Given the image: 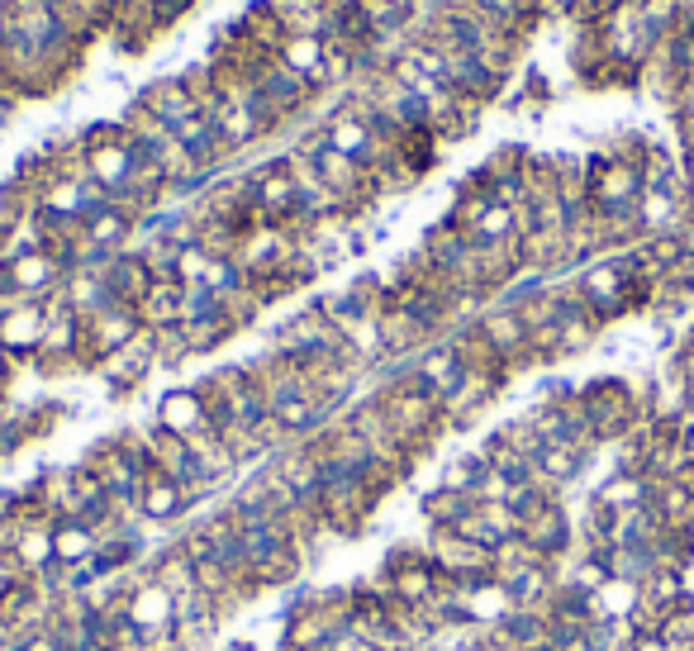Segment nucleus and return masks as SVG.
I'll list each match as a JSON object with an SVG mask.
<instances>
[{"mask_svg": "<svg viewBox=\"0 0 694 651\" xmlns=\"http://www.w3.org/2000/svg\"><path fill=\"white\" fill-rule=\"evenodd\" d=\"M575 400H581V414H585V423H590V433H595L599 447H605V442H623L637 423L647 419V400L637 395L628 381H619V376L585 381Z\"/></svg>", "mask_w": 694, "mask_h": 651, "instance_id": "1", "label": "nucleus"}, {"mask_svg": "<svg viewBox=\"0 0 694 651\" xmlns=\"http://www.w3.org/2000/svg\"><path fill=\"white\" fill-rule=\"evenodd\" d=\"M148 333L138 319V309L129 305H105L96 315H86V357L90 367H105L114 353H124L129 343H138V337Z\"/></svg>", "mask_w": 694, "mask_h": 651, "instance_id": "2", "label": "nucleus"}, {"mask_svg": "<svg viewBox=\"0 0 694 651\" xmlns=\"http://www.w3.org/2000/svg\"><path fill=\"white\" fill-rule=\"evenodd\" d=\"M0 277H5L15 299H48L52 291H62L68 267H62L52 253H44V247H29V253L5 257V262H0Z\"/></svg>", "mask_w": 694, "mask_h": 651, "instance_id": "3", "label": "nucleus"}, {"mask_svg": "<svg viewBox=\"0 0 694 651\" xmlns=\"http://www.w3.org/2000/svg\"><path fill=\"white\" fill-rule=\"evenodd\" d=\"M476 329H480V337L490 343V353L500 357L509 371L538 367V357H533V343H528V323L519 319V309L490 305L486 315H476Z\"/></svg>", "mask_w": 694, "mask_h": 651, "instance_id": "4", "label": "nucleus"}, {"mask_svg": "<svg viewBox=\"0 0 694 651\" xmlns=\"http://www.w3.org/2000/svg\"><path fill=\"white\" fill-rule=\"evenodd\" d=\"M44 333H48V305H44V299H15V305H0V347H5L15 361H34Z\"/></svg>", "mask_w": 694, "mask_h": 651, "instance_id": "5", "label": "nucleus"}, {"mask_svg": "<svg viewBox=\"0 0 694 651\" xmlns=\"http://www.w3.org/2000/svg\"><path fill=\"white\" fill-rule=\"evenodd\" d=\"M466 371H471V367L462 361V353H456V347L448 343V337H438V343H428L424 353H418V357L410 361V376H414V381L428 390V395L438 400V405L452 395L456 385L466 381Z\"/></svg>", "mask_w": 694, "mask_h": 651, "instance_id": "6", "label": "nucleus"}, {"mask_svg": "<svg viewBox=\"0 0 694 651\" xmlns=\"http://www.w3.org/2000/svg\"><path fill=\"white\" fill-rule=\"evenodd\" d=\"M519 538L528 542L533 552H543L552 566H561V556H571L575 546H581V542H575V518L567 514V504H561V500L547 504L538 518H528V524L519 528Z\"/></svg>", "mask_w": 694, "mask_h": 651, "instance_id": "7", "label": "nucleus"}, {"mask_svg": "<svg viewBox=\"0 0 694 651\" xmlns=\"http://www.w3.org/2000/svg\"><path fill=\"white\" fill-rule=\"evenodd\" d=\"M253 86H257V96L281 114V124H285V120H295V114H305V110H309V100L319 96V90H314L305 76H295L291 67H281L277 58H271L267 67L257 72V82H253Z\"/></svg>", "mask_w": 694, "mask_h": 651, "instance_id": "8", "label": "nucleus"}, {"mask_svg": "<svg viewBox=\"0 0 694 651\" xmlns=\"http://www.w3.org/2000/svg\"><path fill=\"white\" fill-rule=\"evenodd\" d=\"M138 106L167 128H181L186 120H195V114H205L200 100L191 96V86L181 82V76H157V82H148L143 96H138Z\"/></svg>", "mask_w": 694, "mask_h": 651, "instance_id": "9", "label": "nucleus"}, {"mask_svg": "<svg viewBox=\"0 0 694 651\" xmlns=\"http://www.w3.org/2000/svg\"><path fill=\"white\" fill-rule=\"evenodd\" d=\"M100 281H105V291H110L114 305H129V309H138L143 295L153 291V271L138 253H114L110 262L100 267Z\"/></svg>", "mask_w": 694, "mask_h": 651, "instance_id": "10", "label": "nucleus"}, {"mask_svg": "<svg viewBox=\"0 0 694 651\" xmlns=\"http://www.w3.org/2000/svg\"><path fill=\"white\" fill-rule=\"evenodd\" d=\"M153 371H157V353H153V337H148V333H143L138 343H129L124 353H114V357L100 367L105 385H110V395H134V390L148 381Z\"/></svg>", "mask_w": 694, "mask_h": 651, "instance_id": "11", "label": "nucleus"}, {"mask_svg": "<svg viewBox=\"0 0 694 651\" xmlns=\"http://www.w3.org/2000/svg\"><path fill=\"white\" fill-rule=\"evenodd\" d=\"M219 618H224V609L215 604L209 594H186V599H176V647H186V651H200L215 642V632H219Z\"/></svg>", "mask_w": 694, "mask_h": 651, "instance_id": "12", "label": "nucleus"}, {"mask_svg": "<svg viewBox=\"0 0 694 651\" xmlns=\"http://www.w3.org/2000/svg\"><path fill=\"white\" fill-rule=\"evenodd\" d=\"M157 428H167V433H176L186 442L195 433H205L209 414H205V400L195 395V385H176V390H167V395L157 400Z\"/></svg>", "mask_w": 694, "mask_h": 651, "instance_id": "13", "label": "nucleus"}, {"mask_svg": "<svg viewBox=\"0 0 694 651\" xmlns=\"http://www.w3.org/2000/svg\"><path fill=\"white\" fill-rule=\"evenodd\" d=\"M134 233H138V219L114 210V205H105V210L82 219V243L90 247V253H105V257L129 253V238H134Z\"/></svg>", "mask_w": 694, "mask_h": 651, "instance_id": "14", "label": "nucleus"}, {"mask_svg": "<svg viewBox=\"0 0 694 651\" xmlns=\"http://www.w3.org/2000/svg\"><path fill=\"white\" fill-rule=\"evenodd\" d=\"M500 385L504 381H495V376H486V371H466V381L456 385L448 400H442V423H448V428L471 423L495 395H500Z\"/></svg>", "mask_w": 694, "mask_h": 651, "instance_id": "15", "label": "nucleus"}, {"mask_svg": "<svg viewBox=\"0 0 694 651\" xmlns=\"http://www.w3.org/2000/svg\"><path fill=\"white\" fill-rule=\"evenodd\" d=\"M186 490L176 486L172 476H162V471H153L148 480H143V490H138V518L143 524H176L181 514H186Z\"/></svg>", "mask_w": 694, "mask_h": 651, "instance_id": "16", "label": "nucleus"}, {"mask_svg": "<svg viewBox=\"0 0 694 651\" xmlns=\"http://www.w3.org/2000/svg\"><path fill=\"white\" fill-rule=\"evenodd\" d=\"M143 580H153V585H162L167 594L186 599V594H195V562L186 556V546H181V542H167V546H157V552L148 556V576H143Z\"/></svg>", "mask_w": 694, "mask_h": 651, "instance_id": "17", "label": "nucleus"}, {"mask_svg": "<svg viewBox=\"0 0 694 651\" xmlns=\"http://www.w3.org/2000/svg\"><path fill=\"white\" fill-rule=\"evenodd\" d=\"M557 580H561V570L552 562H543V566H523L514 570V576H504V594H509V604L514 609H547V599L557 594Z\"/></svg>", "mask_w": 694, "mask_h": 651, "instance_id": "18", "label": "nucleus"}, {"mask_svg": "<svg viewBox=\"0 0 694 651\" xmlns=\"http://www.w3.org/2000/svg\"><path fill=\"white\" fill-rule=\"evenodd\" d=\"M490 637L500 642V651H528V647L547 642V614L543 609H509L490 628Z\"/></svg>", "mask_w": 694, "mask_h": 651, "instance_id": "19", "label": "nucleus"}, {"mask_svg": "<svg viewBox=\"0 0 694 651\" xmlns=\"http://www.w3.org/2000/svg\"><path fill=\"white\" fill-rule=\"evenodd\" d=\"M15 562H20L24 576H44V570L52 566V518H20Z\"/></svg>", "mask_w": 694, "mask_h": 651, "instance_id": "20", "label": "nucleus"}, {"mask_svg": "<svg viewBox=\"0 0 694 651\" xmlns=\"http://www.w3.org/2000/svg\"><path fill=\"white\" fill-rule=\"evenodd\" d=\"M637 590H643V604L652 609V614H661V618L680 614V609H694V590H690V580L680 576V570H657V576H647Z\"/></svg>", "mask_w": 694, "mask_h": 651, "instance_id": "21", "label": "nucleus"}, {"mask_svg": "<svg viewBox=\"0 0 694 651\" xmlns=\"http://www.w3.org/2000/svg\"><path fill=\"white\" fill-rule=\"evenodd\" d=\"M138 319H143V329H176L186 319V285L153 281V291L138 305Z\"/></svg>", "mask_w": 694, "mask_h": 651, "instance_id": "22", "label": "nucleus"}, {"mask_svg": "<svg viewBox=\"0 0 694 651\" xmlns=\"http://www.w3.org/2000/svg\"><path fill=\"white\" fill-rule=\"evenodd\" d=\"M100 552V538L90 532L82 518H58L52 524V562L58 566H82V562H90V556Z\"/></svg>", "mask_w": 694, "mask_h": 651, "instance_id": "23", "label": "nucleus"}, {"mask_svg": "<svg viewBox=\"0 0 694 651\" xmlns=\"http://www.w3.org/2000/svg\"><path fill=\"white\" fill-rule=\"evenodd\" d=\"M590 500L609 504L613 514H628V509H643L652 504V480L643 471H609V480H599V490Z\"/></svg>", "mask_w": 694, "mask_h": 651, "instance_id": "24", "label": "nucleus"}, {"mask_svg": "<svg viewBox=\"0 0 694 651\" xmlns=\"http://www.w3.org/2000/svg\"><path fill=\"white\" fill-rule=\"evenodd\" d=\"M585 452H575V447H561V442H543V452L533 457V471H538L543 486H552V490H567L571 480H581L585 471Z\"/></svg>", "mask_w": 694, "mask_h": 651, "instance_id": "25", "label": "nucleus"}, {"mask_svg": "<svg viewBox=\"0 0 694 651\" xmlns=\"http://www.w3.org/2000/svg\"><path fill=\"white\" fill-rule=\"evenodd\" d=\"M277 62L291 67L295 76H305L314 90H324V38H300L291 34L285 44L277 48Z\"/></svg>", "mask_w": 694, "mask_h": 651, "instance_id": "26", "label": "nucleus"}, {"mask_svg": "<svg viewBox=\"0 0 694 651\" xmlns=\"http://www.w3.org/2000/svg\"><path fill=\"white\" fill-rule=\"evenodd\" d=\"M480 500H471V494H456V490H428L424 500H418V514H424V524L428 528H456L462 518L476 509Z\"/></svg>", "mask_w": 694, "mask_h": 651, "instance_id": "27", "label": "nucleus"}, {"mask_svg": "<svg viewBox=\"0 0 694 651\" xmlns=\"http://www.w3.org/2000/svg\"><path fill=\"white\" fill-rule=\"evenodd\" d=\"M486 480H490V462L480 457V452H462V457H452L448 466H442L438 486H442V490H456V494H471V500H476Z\"/></svg>", "mask_w": 694, "mask_h": 651, "instance_id": "28", "label": "nucleus"}, {"mask_svg": "<svg viewBox=\"0 0 694 651\" xmlns=\"http://www.w3.org/2000/svg\"><path fill=\"white\" fill-rule=\"evenodd\" d=\"M233 333H239V323H233L229 315H224V319H186V323H181V337H186V353H191V357L215 353V347L229 343Z\"/></svg>", "mask_w": 694, "mask_h": 651, "instance_id": "29", "label": "nucleus"}, {"mask_svg": "<svg viewBox=\"0 0 694 651\" xmlns=\"http://www.w3.org/2000/svg\"><path fill=\"white\" fill-rule=\"evenodd\" d=\"M637 604H643V590H637L633 580H609L605 590L595 594V614H599V618H619V623H628Z\"/></svg>", "mask_w": 694, "mask_h": 651, "instance_id": "30", "label": "nucleus"}, {"mask_svg": "<svg viewBox=\"0 0 694 651\" xmlns=\"http://www.w3.org/2000/svg\"><path fill=\"white\" fill-rule=\"evenodd\" d=\"M637 10H643V20L657 29V38H671L680 29V20L690 15L685 0H637Z\"/></svg>", "mask_w": 694, "mask_h": 651, "instance_id": "31", "label": "nucleus"}, {"mask_svg": "<svg viewBox=\"0 0 694 651\" xmlns=\"http://www.w3.org/2000/svg\"><path fill=\"white\" fill-rule=\"evenodd\" d=\"M195 5V0H153V20H157V29H167V24H176L186 10Z\"/></svg>", "mask_w": 694, "mask_h": 651, "instance_id": "32", "label": "nucleus"}, {"mask_svg": "<svg viewBox=\"0 0 694 651\" xmlns=\"http://www.w3.org/2000/svg\"><path fill=\"white\" fill-rule=\"evenodd\" d=\"M628 651H685V647L666 642L661 632H647V637H628Z\"/></svg>", "mask_w": 694, "mask_h": 651, "instance_id": "33", "label": "nucleus"}, {"mask_svg": "<svg viewBox=\"0 0 694 651\" xmlns=\"http://www.w3.org/2000/svg\"><path fill=\"white\" fill-rule=\"evenodd\" d=\"M680 176H685V210H690V224H694V152H685V162H680Z\"/></svg>", "mask_w": 694, "mask_h": 651, "instance_id": "34", "label": "nucleus"}, {"mask_svg": "<svg viewBox=\"0 0 694 651\" xmlns=\"http://www.w3.org/2000/svg\"><path fill=\"white\" fill-rule=\"evenodd\" d=\"M15 367H20V361H15V357H10V353H5V347H0V390H5V385H10V376H15Z\"/></svg>", "mask_w": 694, "mask_h": 651, "instance_id": "35", "label": "nucleus"}, {"mask_svg": "<svg viewBox=\"0 0 694 651\" xmlns=\"http://www.w3.org/2000/svg\"><path fill=\"white\" fill-rule=\"evenodd\" d=\"M575 5L581 0H538V10H567V15H575Z\"/></svg>", "mask_w": 694, "mask_h": 651, "instance_id": "36", "label": "nucleus"}, {"mask_svg": "<svg viewBox=\"0 0 694 651\" xmlns=\"http://www.w3.org/2000/svg\"><path fill=\"white\" fill-rule=\"evenodd\" d=\"M395 5H404V10H410V15H414V5H418V0H395Z\"/></svg>", "mask_w": 694, "mask_h": 651, "instance_id": "37", "label": "nucleus"}, {"mask_svg": "<svg viewBox=\"0 0 694 651\" xmlns=\"http://www.w3.org/2000/svg\"><path fill=\"white\" fill-rule=\"evenodd\" d=\"M575 651H581V647H575Z\"/></svg>", "mask_w": 694, "mask_h": 651, "instance_id": "38", "label": "nucleus"}]
</instances>
